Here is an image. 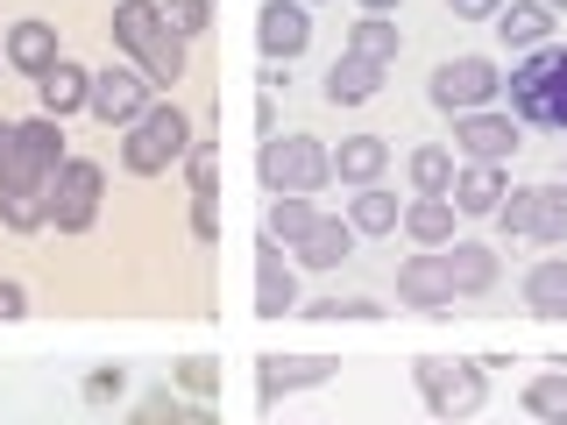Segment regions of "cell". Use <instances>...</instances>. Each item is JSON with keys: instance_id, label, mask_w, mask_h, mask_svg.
<instances>
[{"instance_id": "obj_5", "label": "cell", "mask_w": 567, "mask_h": 425, "mask_svg": "<svg viewBox=\"0 0 567 425\" xmlns=\"http://www.w3.org/2000/svg\"><path fill=\"white\" fill-rule=\"evenodd\" d=\"M185 156H192V121H185V106H171V100H156L135 128H121V170L128 177H164V170L185 164Z\"/></svg>"}, {"instance_id": "obj_14", "label": "cell", "mask_w": 567, "mask_h": 425, "mask_svg": "<svg viewBox=\"0 0 567 425\" xmlns=\"http://www.w3.org/2000/svg\"><path fill=\"white\" fill-rule=\"evenodd\" d=\"M398 305H419V312L454 305V270H447V248H419L412 262H398Z\"/></svg>"}, {"instance_id": "obj_26", "label": "cell", "mask_w": 567, "mask_h": 425, "mask_svg": "<svg viewBox=\"0 0 567 425\" xmlns=\"http://www.w3.org/2000/svg\"><path fill=\"white\" fill-rule=\"evenodd\" d=\"M348 227H354V235H398V227H404L398 191H383V185L354 191V199H348Z\"/></svg>"}, {"instance_id": "obj_39", "label": "cell", "mask_w": 567, "mask_h": 425, "mask_svg": "<svg viewBox=\"0 0 567 425\" xmlns=\"http://www.w3.org/2000/svg\"><path fill=\"white\" fill-rule=\"evenodd\" d=\"M192 235H199V241H220V191L192 199Z\"/></svg>"}, {"instance_id": "obj_24", "label": "cell", "mask_w": 567, "mask_h": 425, "mask_svg": "<svg viewBox=\"0 0 567 425\" xmlns=\"http://www.w3.org/2000/svg\"><path fill=\"white\" fill-rule=\"evenodd\" d=\"M496 35H504V43H518V50L554 43V8H546V0H504V14H496Z\"/></svg>"}, {"instance_id": "obj_41", "label": "cell", "mask_w": 567, "mask_h": 425, "mask_svg": "<svg viewBox=\"0 0 567 425\" xmlns=\"http://www.w3.org/2000/svg\"><path fill=\"white\" fill-rule=\"evenodd\" d=\"M447 8L461 14V22H496V14H504V0H447Z\"/></svg>"}, {"instance_id": "obj_4", "label": "cell", "mask_w": 567, "mask_h": 425, "mask_svg": "<svg viewBox=\"0 0 567 425\" xmlns=\"http://www.w3.org/2000/svg\"><path fill=\"white\" fill-rule=\"evenodd\" d=\"M64 121L35 114V121H14V156L0 164V191L8 199H50V177L64 170Z\"/></svg>"}, {"instance_id": "obj_29", "label": "cell", "mask_w": 567, "mask_h": 425, "mask_svg": "<svg viewBox=\"0 0 567 425\" xmlns=\"http://www.w3.org/2000/svg\"><path fill=\"white\" fill-rule=\"evenodd\" d=\"M312 220H319V206L298 199V191H284V199H270V212H262V235L284 241V248H298V241L312 235Z\"/></svg>"}, {"instance_id": "obj_23", "label": "cell", "mask_w": 567, "mask_h": 425, "mask_svg": "<svg viewBox=\"0 0 567 425\" xmlns=\"http://www.w3.org/2000/svg\"><path fill=\"white\" fill-rule=\"evenodd\" d=\"M518 291H525V305L539 312V319H567V256L532 262V270L518 277Z\"/></svg>"}, {"instance_id": "obj_1", "label": "cell", "mask_w": 567, "mask_h": 425, "mask_svg": "<svg viewBox=\"0 0 567 425\" xmlns=\"http://www.w3.org/2000/svg\"><path fill=\"white\" fill-rule=\"evenodd\" d=\"M511 121L539 135H567V43H539L511 64Z\"/></svg>"}, {"instance_id": "obj_33", "label": "cell", "mask_w": 567, "mask_h": 425, "mask_svg": "<svg viewBox=\"0 0 567 425\" xmlns=\"http://www.w3.org/2000/svg\"><path fill=\"white\" fill-rule=\"evenodd\" d=\"M532 241H567V185H539V199H532Z\"/></svg>"}, {"instance_id": "obj_47", "label": "cell", "mask_w": 567, "mask_h": 425, "mask_svg": "<svg viewBox=\"0 0 567 425\" xmlns=\"http://www.w3.org/2000/svg\"><path fill=\"white\" fill-rule=\"evenodd\" d=\"M425 425H447V418H425Z\"/></svg>"}, {"instance_id": "obj_28", "label": "cell", "mask_w": 567, "mask_h": 425, "mask_svg": "<svg viewBox=\"0 0 567 425\" xmlns=\"http://www.w3.org/2000/svg\"><path fill=\"white\" fill-rule=\"evenodd\" d=\"M306 319H319V326H341V319H354V326H377V319H383V298L327 291V298H306Z\"/></svg>"}, {"instance_id": "obj_36", "label": "cell", "mask_w": 567, "mask_h": 425, "mask_svg": "<svg viewBox=\"0 0 567 425\" xmlns=\"http://www.w3.org/2000/svg\"><path fill=\"white\" fill-rule=\"evenodd\" d=\"M177 170H185L192 199H206V191H220V142H192V156H185Z\"/></svg>"}, {"instance_id": "obj_7", "label": "cell", "mask_w": 567, "mask_h": 425, "mask_svg": "<svg viewBox=\"0 0 567 425\" xmlns=\"http://www.w3.org/2000/svg\"><path fill=\"white\" fill-rule=\"evenodd\" d=\"M100 191H106V170L93 156H64V170L50 177V199H43L50 227H58V235H85V227L100 220Z\"/></svg>"}, {"instance_id": "obj_27", "label": "cell", "mask_w": 567, "mask_h": 425, "mask_svg": "<svg viewBox=\"0 0 567 425\" xmlns=\"http://www.w3.org/2000/svg\"><path fill=\"white\" fill-rule=\"evenodd\" d=\"M398 43H404V35H398V22H390V14H362V22H354L348 29V58H369V64H398Z\"/></svg>"}, {"instance_id": "obj_32", "label": "cell", "mask_w": 567, "mask_h": 425, "mask_svg": "<svg viewBox=\"0 0 567 425\" xmlns=\"http://www.w3.org/2000/svg\"><path fill=\"white\" fill-rule=\"evenodd\" d=\"M171 383L185 390L192 404H213V397H220V362H213V354H177V362H171Z\"/></svg>"}, {"instance_id": "obj_31", "label": "cell", "mask_w": 567, "mask_h": 425, "mask_svg": "<svg viewBox=\"0 0 567 425\" xmlns=\"http://www.w3.org/2000/svg\"><path fill=\"white\" fill-rule=\"evenodd\" d=\"M185 390H177V383H150V390H142V397H135V412H128V425H185Z\"/></svg>"}, {"instance_id": "obj_9", "label": "cell", "mask_w": 567, "mask_h": 425, "mask_svg": "<svg viewBox=\"0 0 567 425\" xmlns=\"http://www.w3.org/2000/svg\"><path fill=\"white\" fill-rule=\"evenodd\" d=\"M150 79H142L135 64H106L93 71V100H85V114L100 121V128H135L142 114H150Z\"/></svg>"}, {"instance_id": "obj_25", "label": "cell", "mask_w": 567, "mask_h": 425, "mask_svg": "<svg viewBox=\"0 0 567 425\" xmlns=\"http://www.w3.org/2000/svg\"><path fill=\"white\" fill-rule=\"evenodd\" d=\"M454 227H461L454 199H412L404 206V235H412L419 248H454Z\"/></svg>"}, {"instance_id": "obj_18", "label": "cell", "mask_w": 567, "mask_h": 425, "mask_svg": "<svg viewBox=\"0 0 567 425\" xmlns=\"http://www.w3.org/2000/svg\"><path fill=\"white\" fill-rule=\"evenodd\" d=\"M383 170H390V142L383 135H348L341 149H333V177H341L348 191L383 185Z\"/></svg>"}, {"instance_id": "obj_13", "label": "cell", "mask_w": 567, "mask_h": 425, "mask_svg": "<svg viewBox=\"0 0 567 425\" xmlns=\"http://www.w3.org/2000/svg\"><path fill=\"white\" fill-rule=\"evenodd\" d=\"M298 262L284 256V241H270V235H256V312L262 319H284V312H298L306 298H298Z\"/></svg>"}, {"instance_id": "obj_19", "label": "cell", "mask_w": 567, "mask_h": 425, "mask_svg": "<svg viewBox=\"0 0 567 425\" xmlns=\"http://www.w3.org/2000/svg\"><path fill=\"white\" fill-rule=\"evenodd\" d=\"M85 100H93V71H79V64H50L43 79H35V106H43L50 121H64V114H85Z\"/></svg>"}, {"instance_id": "obj_40", "label": "cell", "mask_w": 567, "mask_h": 425, "mask_svg": "<svg viewBox=\"0 0 567 425\" xmlns=\"http://www.w3.org/2000/svg\"><path fill=\"white\" fill-rule=\"evenodd\" d=\"M22 312H29V291H22L14 277H0V326H14Z\"/></svg>"}, {"instance_id": "obj_11", "label": "cell", "mask_w": 567, "mask_h": 425, "mask_svg": "<svg viewBox=\"0 0 567 425\" xmlns=\"http://www.w3.org/2000/svg\"><path fill=\"white\" fill-rule=\"evenodd\" d=\"M256 50L262 64H291L312 50V8L306 0H262L256 8Z\"/></svg>"}, {"instance_id": "obj_30", "label": "cell", "mask_w": 567, "mask_h": 425, "mask_svg": "<svg viewBox=\"0 0 567 425\" xmlns=\"http://www.w3.org/2000/svg\"><path fill=\"white\" fill-rule=\"evenodd\" d=\"M518 404H525V418H539V425H567V369L532 376V383L518 390Z\"/></svg>"}, {"instance_id": "obj_42", "label": "cell", "mask_w": 567, "mask_h": 425, "mask_svg": "<svg viewBox=\"0 0 567 425\" xmlns=\"http://www.w3.org/2000/svg\"><path fill=\"white\" fill-rule=\"evenodd\" d=\"M256 128H262V142L277 135V93H262V100H256Z\"/></svg>"}, {"instance_id": "obj_3", "label": "cell", "mask_w": 567, "mask_h": 425, "mask_svg": "<svg viewBox=\"0 0 567 425\" xmlns=\"http://www.w3.org/2000/svg\"><path fill=\"white\" fill-rule=\"evenodd\" d=\"M489 369L475 362V354H419L412 362V383H419V397H425V412L433 418H475L489 404Z\"/></svg>"}, {"instance_id": "obj_48", "label": "cell", "mask_w": 567, "mask_h": 425, "mask_svg": "<svg viewBox=\"0 0 567 425\" xmlns=\"http://www.w3.org/2000/svg\"><path fill=\"white\" fill-rule=\"evenodd\" d=\"M306 8H319V0H306Z\"/></svg>"}, {"instance_id": "obj_37", "label": "cell", "mask_w": 567, "mask_h": 425, "mask_svg": "<svg viewBox=\"0 0 567 425\" xmlns=\"http://www.w3.org/2000/svg\"><path fill=\"white\" fill-rule=\"evenodd\" d=\"M156 8H164V29L177 35V43L206 35V22H213V0H156Z\"/></svg>"}, {"instance_id": "obj_10", "label": "cell", "mask_w": 567, "mask_h": 425, "mask_svg": "<svg viewBox=\"0 0 567 425\" xmlns=\"http://www.w3.org/2000/svg\"><path fill=\"white\" fill-rule=\"evenodd\" d=\"M333 376H341L333 354H262V362H256V404L270 412V404L298 397V390H319V383H333Z\"/></svg>"}, {"instance_id": "obj_16", "label": "cell", "mask_w": 567, "mask_h": 425, "mask_svg": "<svg viewBox=\"0 0 567 425\" xmlns=\"http://www.w3.org/2000/svg\"><path fill=\"white\" fill-rule=\"evenodd\" d=\"M8 64L29 71V79H43L50 64H64V35H58V22H43V14H22V22L8 29Z\"/></svg>"}, {"instance_id": "obj_2", "label": "cell", "mask_w": 567, "mask_h": 425, "mask_svg": "<svg viewBox=\"0 0 567 425\" xmlns=\"http://www.w3.org/2000/svg\"><path fill=\"white\" fill-rule=\"evenodd\" d=\"M114 43L150 85L185 79V43L164 29V8H156V0H114Z\"/></svg>"}, {"instance_id": "obj_35", "label": "cell", "mask_w": 567, "mask_h": 425, "mask_svg": "<svg viewBox=\"0 0 567 425\" xmlns=\"http://www.w3.org/2000/svg\"><path fill=\"white\" fill-rule=\"evenodd\" d=\"M79 397L100 404V412H106V404H121V397H128V369H121V362H93V369H85V383H79Z\"/></svg>"}, {"instance_id": "obj_21", "label": "cell", "mask_w": 567, "mask_h": 425, "mask_svg": "<svg viewBox=\"0 0 567 425\" xmlns=\"http://www.w3.org/2000/svg\"><path fill=\"white\" fill-rule=\"evenodd\" d=\"M377 93H383V64L348 58V50L327 64V100H333V106H369Z\"/></svg>"}, {"instance_id": "obj_22", "label": "cell", "mask_w": 567, "mask_h": 425, "mask_svg": "<svg viewBox=\"0 0 567 425\" xmlns=\"http://www.w3.org/2000/svg\"><path fill=\"white\" fill-rule=\"evenodd\" d=\"M404 177H412V199H447L454 191V149L447 142H419L412 156H404Z\"/></svg>"}, {"instance_id": "obj_20", "label": "cell", "mask_w": 567, "mask_h": 425, "mask_svg": "<svg viewBox=\"0 0 567 425\" xmlns=\"http://www.w3.org/2000/svg\"><path fill=\"white\" fill-rule=\"evenodd\" d=\"M447 270H454V298H483V291H496L504 256H496L489 241H454L447 248Z\"/></svg>"}, {"instance_id": "obj_8", "label": "cell", "mask_w": 567, "mask_h": 425, "mask_svg": "<svg viewBox=\"0 0 567 425\" xmlns=\"http://www.w3.org/2000/svg\"><path fill=\"white\" fill-rule=\"evenodd\" d=\"M425 100H433L440 114H475V106L504 100V71L489 58H447V64H433V79H425Z\"/></svg>"}, {"instance_id": "obj_17", "label": "cell", "mask_w": 567, "mask_h": 425, "mask_svg": "<svg viewBox=\"0 0 567 425\" xmlns=\"http://www.w3.org/2000/svg\"><path fill=\"white\" fill-rule=\"evenodd\" d=\"M504 191H511V170H504V164H461V177H454L447 199H454L461 220H496Z\"/></svg>"}, {"instance_id": "obj_15", "label": "cell", "mask_w": 567, "mask_h": 425, "mask_svg": "<svg viewBox=\"0 0 567 425\" xmlns=\"http://www.w3.org/2000/svg\"><path fill=\"white\" fill-rule=\"evenodd\" d=\"M354 227H348V212H319L312 220V235L291 248V262L298 270H348V256H354Z\"/></svg>"}, {"instance_id": "obj_38", "label": "cell", "mask_w": 567, "mask_h": 425, "mask_svg": "<svg viewBox=\"0 0 567 425\" xmlns=\"http://www.w3.org/2000/svg\"><path fill=\"white\" fill-rule=\"evenodd\" d=\"M0 227H8V235H43L50 212H43V199H8V191H0Z\"/></svg>"}, {"instance_id": "obj_44", "label": "cell", "mask_w": 567, "mask_h": 425, "mask_svg": "<svg viewBox=\"0 0 567 425\" xmlns=\"http://www.w3.org/2000/svg\"><path fill=\"white\" fill-rule=\"evenodd\" d=\"M185 425H220V418H213L206 404H185Z\"/></svg>"}, {"instance_id": "obj_45", "label": "cell", "mask_w": 567, "mask_h": 425, "mask_svg": "<svg viewBox=\"0 0 567 425\" xmlns=\"http://www.w3.org/2000/svg\"><path fill=\"white\" fill-rule=\"evenodd\" d=\"M14 156V121H0V164Z\"/></svg>"}, {"instance_id": "obj_43", "label": "cell", "mask_w": 567, "mask_h": 425, "mask_svg": "<svg viewBox=\"0 0 567 425\" xmlns=\"http://www.w3.org/2000/svg\"><path fill=\"white\" fill-rule=\"evenodd\" d=\"M354 8H362V14H398L404 0H354Z\"/></svg>"}, {"instance_id": "obj_46", "label": "cell", "mask_w": 567, "mask_h": 425, "mask_svg": "<svg viewBox=\"0 0 567 425\" xmlns=\"http://www.w3.org/2000/svg\"><path fill=\"white\" fill-rule=\"evenodd\" d=\"M546 8H554V14H560V8H567V0H546Z\"/></svg>"}, {"instance_id": "obj_34", "label": "cell", "mask_w": 567, "mask_h": 425, "mask_svg": "<svg viewBox=\"0 0 567 425\" xmlns=\"http://www.w3.org/2000/svg\"><path fill=\"white\" fill-rule=\"evenodd\" d=\"M532 199H539V185H511L504 206H496V235L504 241H532Z\"/></svg>"}, {"instance_id": "obj_6", "label": "cell", "mask_w": 567, "mask_h": 425, "mask_svg": "<svg viewBox=\"0 0 567 425\" xmlns=\"http://www.w3.org/2000/svg\"><path fill=\"white\" fill-rule=\"evenodd\" d=\"M256 177L270 199H284V191H298V199H312L319 185H333V149L319 135H270L256 149Z\"/></svg>"}, {"instance_id": "obj_12", "label": "cell", "mask_w": 567, "mask_h": 425, "mask_svg": "<svg viewBox=\"0 0 567 425\" xmlns=\"http://www.w3.org/2000/svg\"><path fill=\"white\" fill-rule=\"evenodd\" d=\"M525 128L511 114H496V106H475V114H454V149L468 156V164H511L518 156Z\"/></svg>"}]
</instances>
